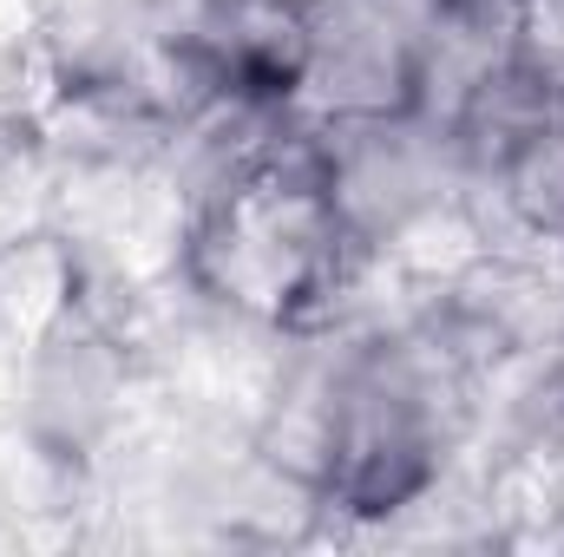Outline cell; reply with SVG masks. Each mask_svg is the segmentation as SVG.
<instances>
[{"instance_id":"6da1fadb","label":"cell","mask_w":564,"mask_h":557,"mask_svg":"<svg viewBox=\"0 0 564 557\" xmlns=\"http://www.w3.org/2000/svg\"><path fill=\"white\" fill-rule=\"evenodd\" d=\"M184 282L230 315L270 321L282 335H335L355 308L368 270L381 263L328 197L322 125L295 112L289 139L243 171L237 184L210 190L184 217Z\"/></svg>"},{"instance_id":"277c9868","label":"cell","mask_w":564,"mask_h":557,"mask_svg":"<svg viewBox=\"0 0 564 557\" xmlns=\"http://www.w3.org/2000/svg\"><path fill=\"white\" fill-rule=\"evenodd\" d=\"M558 125H564V92L539 73V66H525V59L512 53V59H499V66L453 106L446 139L459 151L466 177H499L519 151H532L545 132H558Z\"/></svg>"},{"instance_id":"3957f363","label":"cell","mask_w":564,"mask_h":557,"mask_svg":"<svg viewBox=\"0 0 564 557\" xmlns=\"http://www.w3.org/2000/svg\"><path fill=\"white\" fill-rule=\"evenodd\" d=\"M126 387H132L126 335L106 328L99 315L66 321L26 354V439L59 466H86L126 414Z\"/></svg>"},{"instance_id":"52a82bcc","label":"cell","mask_w":564,"mask_h":557,"mask_svg":"<svg viewBox=\"0 0 564 557\" xmlns=\"http://www.w3.org/2000/svg\"><path fill=\"white\" fill-rule=\"evenodd\" d=\"M33 157H46V144H40V125H33L26 112L0 106V197L13 190V177H20Z\"/></svg>"},{"instance_id":"8992f818","label":"cell","mask_w":564,"mask_h":557,"mask_svg":"<svg viewBox=\"0 0 564 557\" xmlns=\"http://www.w3.org/2000/svg\"><path fill=\"white\" fill-rule=\"evenodd\" d=\"M519 59L564 92V0H519Z\"/></svg>"},{"instance_id":"5b68a950","label":"cell","mask_w":564,"mask_h":557,"mask_svg":"<svg viewBox=\"0 0 564 557\" xmlns=\"http://www.w3.org/2000/svg\"><path fill=\"white\" fill-rule=\"evenodd\" d=\"M86 270L73 256L66 237L53 230H26L0 243V328L33 354L46 335H59L66 321L86 315Z\"/></svg>"},{"instance_id":"7a4b0ae2","label":"cell","mask_w":564,"mask_h":557,"mask_svg":"<svg viewBox=\"0 0 564 557\" xmlns=\"http://www.w3.org/2000/svg\"><path fill=\"white\" fill-rule=\"evenodd\" d=\"M421 33L381 0H322L308 13V73L295 112L315 125H368L421 112Z\"/></svg>"}]
</instances>
